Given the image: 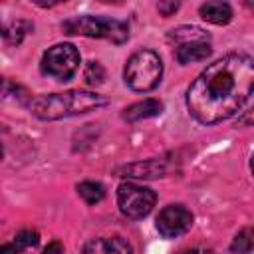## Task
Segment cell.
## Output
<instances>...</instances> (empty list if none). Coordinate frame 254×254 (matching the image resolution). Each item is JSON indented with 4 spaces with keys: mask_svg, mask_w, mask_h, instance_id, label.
I'll list each match as a JSON object with an SVG mask.
<instances>
[{
    "mask_svg": "<svg viewBox=\"0 0 254 254\" xmlns=\"http://www.w3.org/2000/svg\"><path fill=\"white\" fill-rule=\"evenodd\" d=\"M0 254H20V250L14 242H6V244L0 246Z\"/></svg>",
    "mask_w": 254,
    "mask_h": 254,
    "instance_id": "44dd1931",
    "label": "cell"
},
{
    "mask_svg": "<svg viewBox=\"0 0 254 254\" xmlns=\"http://www.w3.org/2000/svg\"><path fill=\"white\" fill-rule=\"evenodd\" d=\"M185 254H214V252L206 250V248H192V250H187Z\"/></svg>",
    "mask_w": 254,
    "mask_h": 254,
    "instance_id": "7402d4cb",
    "label": "cell"
},
{
    "mask_svg": "<svg viewBox=\"0 0 254 254\" xmlns=\"http://www.w3.org/2000/svg\"><path fill=\"white\" fill-rule=\"evenodd\" d=\"M210 52H212L210 40H192V42L179 44L175 50V58L179 64H194V62L206 60Z\"/></svg>",
    "mask_w": 254,
    "mask_h": 254,
    "instance_id": "9c48e42d",
    "label": "cell"
},
{
    "mask_svg": "<svg viewBox=\"0 0 254 254\" xmlns=\"http://www.w3.org/2000/svg\"><path fill=\"white\" fill-rule=\"evenodd\" d=\"M81 254H133V248L125 238L109 236V238H93L85 242Z\"/></svg>",
    "mask_w": 254,
    "mask_h": 254,
    "instance_id": "ba28073f",
    "label": "cell"
},
{
    "mask_svg": "<svg viewBox=\"0 0 254 254\" xmlns=\"http://www.w3.org/2000/svg\"><path fill=\"white\" fill-rule=\"evenodd\" d=\"M83 77L89 85H101L105 81V69L99 62H89L85 65V71H83Z\"/></svg>",
    "mask_w": 254,
    "mask_h": 254,
    "instance_id": "e0dca14e",
    "label": "cell"
},
{
    "mask_svg": "<svg viewBox=\"0 0 254 254\" xmlns=\"http://www.w3.org/2000/svg\"><path fill=\"white\" fill-rule=\"evenodd\" d=\"M79 67V52L73 44H56L42 56V73L56 79L67 81Z\"/></svg>",
    "mask_w": 254,
    "mask_h": 254,
    "instance_id": "5b68a950",
    "label": "cell"
},
{
    "mask_svg": "<svg viewBox=\"0 0 254 254\" xmlns=\"http://www.w3.org/2000/svg\"><path fill=\"white\" fill-rule=\"evenodd\" d=\"M105 105H107V99L99 93L69 89L64 93H48V95L34 97L30 101V111L38 119L56 121V119H64V117L89 113V111H95Z\"/></svg>",
    "mask_w": 254,
    "mask_h": 254,
    "instance_id": "7a4b0ae2",
    "label": "cell"
},
{
    "mask_svg": "<svg viewBox=\"0 0 254 254\" xmlns=\"http://www.w3.org/2000/svg\"><path fill=\"white\" fill-rule=\"evenodd\" d=\"M42 254H64V246H62V242L54 240V242H50V244L44 248Z\"/></svg>",
    "mask_w": 254,
    "mask_h": 254,
    "instance_id": "ffe728a7",
    "label": "cell"
},
{
    "mask_svg": "<svg viewBox=\"0 0 254 254\" xmlns=\"http://www.w3.org/2000/svg\"><path fill=\"white\" fill-rule=\"evenodd\" d=\"M163 111V103L159 99H143V101H137L133 105H129L125 111H123V119L129 121V123H135V121H141V119H149V117H155Z\"/></svg>",
    "mask_w": 254,
    "mask_h": 254,
    "instance_id": "30bf717a",
    "label": "cell"
},
{
    "mask_svg": "<svg viewBox=\"0 0 254 254\" xmlns=\"http://www.w3.org/2000/svg\"><path fill=\"white\" fill-rule=\"evenodd\" d=\"M200 12V18L210 22V24H228L232 20V8L226 4V2H204L200 4L198 8Z\"/></svg>",
    "mask_w": 254,
    "mask_h": 254,
    "instance_id": "8fae6325",
    "label": "cell"
},
{
    "mask_svg": "<svg viewBox=\"0 0 254 254\" xmlns=\"http://www.w3.org/2000/svg\"><path fill=\"white\" fill-rule=\"evenodd\" d=\"M38 242H40V234L36 230H20L14 238V244L18 246V250L34 248V246H38Z\"/></svg>",
    "mask_w": 254,
    "mask_h": 254,
    "instance_id": "ac0fdd59",
    "label": "cell"
},
{
    "mask_svg": "<svg viewBox=\"0 0 254 254\" xmlns=\"http://www.w3.org/2000/svg\"><path fill=\"white\" fill-rule=\"evenodd\" d=\"M77 194L83 198L85 204H97L105 196V189L97 181H81L77 185Z\"/></svg>",
    "mask_w": 254,
    "mask_h": 254,
    "instance_id": "5bb4252c",
    "label": "cell"
},
{
    "mask_svg": "<svg viewBox=\"0 0 254 254\" xmlns=\"http://www.w3.org/2000/svg\"><path fill=\"white\" fill-rule=\"evenodd\" d=\"M125 175L121 177H137V179H153V177H163L165 169L161 167V163L157 161H145V163H137V165H129L123 169Z\"/></svg>",
    "mask_w": 254,
    "mask_h": 254,
    "instance_id": "7c38bea8",
    "label": "cell"
},
{
    "mask_svg": "<svg viewBox=\"0 0 254 254\" xmlns=\"http://www.w3.org/2000/svg\"><path fill=\"white\" fill-rule=\"evenodd\" d=\"M2 155H4V149H2V143H0V159H2Z\"/></svg>",
    "mask_w": 254,
    "mask_h": 254,
    "instance_id": "cb8c5ba5",
    "label": "cell"
},
{
    "mask_svg": "<svg viewBox=\"0 0 254 254\" xmlns=\"http://www.w3.org/2000/svg\"><path fill=\"white\" fill-rule=\"evenodd\" d=\"M155 226L163 238H179L190 230L192 212L185 204H169L159 212Z\"/></svg>",
    "mask_w": 254,
    "mask_h": 254,
    "instance_id": "52a82bcc",
    "label": "cell"
},
{
    "mask_svg": "<svg viewBox=\"0 0 254 254\" xmlns=\"http://www.w3.org/2000/svg\"><path fill=\"white\" fill-rule=\"evenodd\" d=\"M159 12L161 14H165V16H171L177 8H179V2H159Z\"/></svg>",
    "mask_w": 254,
    "mask_h": 254,
    "instance_id": "d6986e66",
    "label": "cell"
},
{
    "mask_svg": "<svg viewBox=\"0 0 254 254\" xmlns=\"http://www.w3.org/2000/svg\"><path fill=\"white\" fill-rule=\"evenodd\" d=\"M8 91V81L4 79V77H0V99H2V95Z\"/></svg>",
    "mask_w": 254,
    "mask_h": 254,
    "instance_id": "603a6c76",
    "label": "cell"
},
{
    "mask_svg": "<svg viewBox=\"0 0 254 254\" xmlns=\"http://www.w3.org/2000/svg\"><path fill=\"white\" fill-rule=\"evenodd\" d=\"M0 34H2V24H0Z\"/></svg>",
    "mask_w": 254,
    "mask_h": 254,
    "instance_id": "d4e9b609",
    "label": "cell"
},
{
    "mask_svg": "<svg viewBox=\"0 0 254 254\" xmlns=\"http://www.w3.org/2000/svg\"><path fill=\"white\" fill-rule=\"evenodd\" d=\"M169 40H171V42H175V44L179 46V44L192 42V40H210V36H208L204 30L196 28V26H179V28L171 30Z\"/></svg>",
    "mask_w": 254,
    "mask_h": 254,
    "instance_id": "4fadbf2b",
    "label": "cell"
},
{
    "mask_svg": "<svg viewBox=\"0 0 254 254\" xmlns=\"http://www.w3.org/2000/svg\"><path fill=\"white\" fill-rule=\"evenodd\" d=\"M252 244H254V240H252V228H244V230H240L234 236V240L230 244V250L234 254H250L252 252Z\"/></svg>",
    "mask_w": 254,
    "mask_h": 254,
    "instance_id": "9a60e30c",
    "label": "cell"
},
{
    "mask_svg": "<svg viewBox=\"0 0 254 254\" xmlns=\"http://www.w3.org/2000/svg\"><path fill=\"white\" fill-rule=\"evenodd\" d=\"M30 28H32V26H30L28 22H22V20L12 22L10 28L4 32V38H6V42H8L10 46H18V44L22 42V38L28 34Z\"/></svg>",
    "mask_w": 254,
    "mask_h": 254,
    "instance_id": "2e32d148",
    "label": "cell"
},
{
    "mask_svg": "<svg viewBox=\"0 0 254 254\" xmlns=\"http://www.w3.org/2000/svg\"><path fill=\"white\" fill-rule=\"evenodd\" d=\"M254 85V60L248 54H226L187 89L189 113L202 125H214L232 117L250 97Z\"/></svg>",
    "mask_w": 254,
    "mask_h": 254,
    "instance_id": "6da1fadb",
    "label": "cell"
},
{
    "mask_svg": "<svg viewBox=\"0 0 254 254\" xmlns=\"http://www.w3.org/2000/svg\"><path fill=\"white\" fill-rule=\"evenodd\" d=\"M163 75V62L159 58V54H155L153 50H139L135 52L123 69V77L125 83L133 89V91H151L159 85Z\"/></svg>",
    "mask_w": 254,
    "mask_h": 254,
    "instance_id": "3957f363",
    "label": "cell"
},
{
    "mask_svg": "<svg viewBox=\"0 0 254 254\" xmlns=\"http://www.w3.org/2000/svg\"><path fill=\"white\" fill-rule=\"evenodd\" d=\"M155 202H157V194L147 187L135 183H123L117 189V204L127 218L133 220L145 218L153 210Z\"/></svg>",
    "mask_w": 254,
    "mask_h": 254,
    "instance_id": "8992f818",
    "label": "cell"
},
{
    "mask_svg": "<svg viewBox=\"0 0 254 254\" xmlns=\"http://www.w3.org/2000/svg\"><path fill=\"white\" fill-rule=\"evenodd\" d=\"M62 30L69 36H89V38H105L113 44H123L129 40V28L121 20L99 18V16H75L62 22Z\"/></svg>",
    "mask_w": 254,
    "mask_h": 254,
    "instance_id": "277c9868",
    "label": "cell"
}]
</instances>
